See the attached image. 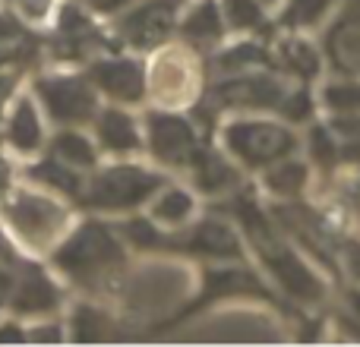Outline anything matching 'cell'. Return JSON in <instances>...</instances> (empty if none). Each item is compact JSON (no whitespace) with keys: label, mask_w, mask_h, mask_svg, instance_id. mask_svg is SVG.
<instances>
[{"label":"cell","mask_w":360,"mask_h":347,"mask_svg":"<svg viewBox=\"0 0 360 347\" xmlns=\"http://www.w3.org/2000/svg\"><path fill=\"white\" fill-rule=\"evenodd\" d=\"M79 6H86V10H92L95 16H117L124 6H130L133 0H76Z\"/></svg>","instance_id":"cell-33"},{"label":"cell","mask_w":360,"mask_h":347,"mask_svg":"<svg viewBox=\"0 0 360 347\" xmlns=\"http://www.w3.org/2000/svg\"><path fill=\"white\" fill-rule=\"evenodd\" d=\"M190 174V186L199 196L209 199H224L228 192H234L237 186H243V171L234 158L224 149H215L212 143H205L199 149V155L193 158V164L186 168Z\"/></svg>","instance_id":"cell-16"},{"label":"cell","mask_w":360,"mask_h":347,"mask_svg":"<svg viewBox=\"0 0 360 347\" xmlns=\"http://www.w3.org/2000/svg\"><path fill=\"white\" fill-rule=\"evenodd\" d=\"M63 325H67V341L73 344H105L120 338V325L114 313L98 300H76Z\"/></svg>","instance_id":"cell-20"},{"label":"cell","mask_w":360,"mask_h":347,"mask_svg":"<svg viewBox=\"0 0 360 347\" xmlns=\"http://www.w3.org/2000/svg\"><path fill=\"white\" fill-rule=\"evenodd\" d=\"M326 124L332 126L342 149V164L360 168V114H329Z\"/></svg>","instance_id":"cell-29"},{"label":"cell","mask_w":360,"mask_h":347,"mask_svg":"<svg viewBox=\"0 0 360 347\" xmlns=\"http://www.w3.org/2000/svg\"><path fill=\"white\" fill-rule=\"evenodd\" d=\"M199 291L184 310L171 313L168 319H162L158 325H152V335H165V332L184 325L186 319H193L196 313L209 310L215 303H224V300H237V297H253V300H269V303L281 306L278 291L256 272L253 266H237V262H205L202 272H199Z\"/></svg>","instance_id":"cell-6"},{"label":"cell","mask_w":360,"mask_h":347,"mask_svg":"<svg viewBox=\"0 0 360 347\" xmlns=\"http://www.w3.org/2000/svg\"><path fill=\"white\" fill-rule=\"evenodd\" d=\"M13 272H16V278H13L10 303H6L10 316L29 319V322L32 319L60 316V310L67 306V287L54 278V272L38 256L25 253Z\"/></svg>","instance_id":"cell-12"},{"label":"cell","mask_w":360,"mask_h":347,"mask_svg":"<svg viewBox=\"0 0 360 347\" xmlns=\"http://www.w3.org/2000/svg\"><path fill=\"white\" fill-rule=\"evenodd\" d=\"M48 266L86 297H114L130 268V247L105 215L82 211L51 247Z\"/></svg>","instance_id":"cell-2"},{"label":"cell","mask_w":360,"mask_h":347,"mask_svg":"<svg viewBox=\"0 0 360 347\" xmlns=\"http://www.w3.org/2000/svg\"><path fill=\"white\" fill-rule=\"evenodd\" d=\"M0 136H4L6 149L22 158H32L44 149V143H48V136H44V114L32 92L13 95L10 107H6V114H4Z\"/></svg>","instance_id":"cell-15"},{"label":"cell","mask_w":360,"mask_h":347,"mask_svg":"<svg viewBox=\"0 0 360 347\" xmlns=\"http://www.w3.org/2000/svg\"><path fill=\"white\" fill-rule=\"evenodd\" d=\"M44 149L51 155H57L60 162L73 164L79 171H95L101 164V149L95 143V136H89L86 126H57L54 133L48 136Z\"/></svg>","instance_id":"cell-21"},{"label":"cell","mask_w":360,"mask_h":347,"mask_svg":"<svg viewBox=\"0 0 360 347\" xmlns=\"http://www.w3.org/2000/svg\"><path fill=\"white\" fill-rule=\"evenodd\" d=\"M221 149L240 164L243 174H262L266 168L278 164L281 158H291L304 149V139L297 136L291 124L272 120L262 114H237L218 126Z\"/></svg>","instance_id":"cell-5"},{"label":"cell","mask_w":360,"mask_h":347,"mask_svg":"<svg viewBox=\"0 0 360 347\" xmlns=\"http://www.w3.org/2000/svg\"><path fill=\"white\" fill-rule=\"evenodd\" d=\"M174 38L190 44L199 54L221 48L224 38H228V22H224L221 4L218 0H193V4H186L184 13H180Z\"/></svg>","instance_id":"cell-17"},{"label":"cell","mask_w":360,"mask_h":347,"mask_svg":"<svg viewBox=\"0 0 360 347\" xmlns=\"http://www.w3.org/2000/svg\"><path fill=\"white\" fill-rule=\"evenodd\" d=\"M25 338H29V344H63L67 341V325L57 316L32 319V325H25Z\"/></svg>","instance_id":"cell-30"},{"label":"cell","mask_w":360,"mask_h":347,"mask_svg":"<svg viewBox=\"0 0 360 347\" xmlns=\"http://www.w3.org/2000/svg\"><path fill=\"white\" fill-rule=\"evenodd\" d=\"M22 256H25V249L16 243V237L10 234V230L0 224V266H10V268H16L19 262H22Z\"/></svg>","instance_id":"cell-31"},{"label":"cell","mask_w":360,"mask_h":347,"mask_svg":"<svg viewBox=\"0 0 360 347\" xmlns=\"http://www.w3.org/2000/svg\"><path fill=\"white\" fill-rule=\"evenodd\" d=\"M190 0H133L130 6L111 16L108 29L114 32L117 44L133 54H152L162 44L174 41L180 13Z\"/></svg>","instance_id":"cell-10"},{"label":"cell","mask_w":360,"mask_h":347,"mask_svg":"<svg viewBox=\"0 0 360 347\" xmlns=\"http://www.w3.org/2000/svg\"><path fill=\"white\" fill-rule=\"evenodd\" d=\"M224 13V22H228V32H237V35H266L272 38L275 25L269 19V10L259 4V0H218Z\"/></svg>","instance_id":"cell-26"},{"label":"cell","mask_w":360,"mask_h":347,"mask_svg":"<svg viewBox=\"0 0 360 347\" xmlns=\"http://www.w3.org/2000/svg\"><path fill=\"white\" fill-rule=\"evenodd\" d=\"M0 344H29L22 319L10 316V319H4V322H0Z\"/></svg>","instance_id":"cell-32"},{"label":"cell","mask_w":360,"mask_h":347,"mask_svg":"<svg viewBox=\"0 0 360 347\" xmlns=\"http://www.w3.org/2000/svg\"><path fill=\"white\" fill-rule=\"evenodd\" d=\"M165 183H171V174L158 164L149 168V164L130 162V158H114L111 164H98L86 174V186L76 202V211L133 215V211H143Z\"/></svg>","instance_id":"cell-3"},{"label":"cell","mask_w":360,"mask_h":347,"mask_svg":"<svg viewBox=\"0 0 360 347\" xmlns=\"http://www.w3.org/2000/svg\"><path fill=\"white\" fill-rule=\"evenodd\" d=\"M319 107L326 114H360V76H335L323 82Z\"/></svg>","instance_id":"cell-27"},{"label":"cell","mask_w":360,"mask_h":347,"mask_svg":"<svg viewBox=\"0 0 360 347\" xmlns=\"http://www.w3.org/2000/svg\"><path fill=\"white\" fill-rule=\"evenodd\" d=\"M304 149H307V155H310V168L319 171L323 177H335L338 168H342V149H338V139L326 120L307 124Z\"/></svg>","instance_id":"cell-25"},{"label":"cell","mask_w":360,"mask_h":347,"mask_svg":"<svg viewBox=\"0 0 360 347\" xmlns=\"http://www.w3.org/2000/svg\"><path fill=\"white\" fill-rule=\"evenodd\" d=\"M146 209H149L152 221L162 224V228H184V224H190L193 218H196L199 199H196L193 186H180L171 180V183H165L162 190H158V196L152 199Z\"/></svg>","instance_id":"cell-23"},{"label":"cell","mask_w":360,"mask_h":347,"mask_svg":"<svg viewBox=\"0 0 360 347\" xmlns=\"http://www.w3.org/2000/svg\"><path fill=\"white\" fill-rule=\"evenodd\" d=\"M92 136L98 143L101 155L111 158H133L146 152V136H143V117L124 105H101L92 120Z\"/></svg>","instance_id":"cell-14"},{"label":"cell","mask_w":360,"mask_h":347,"mask_svg":"<svg viewBox=\"0 0 360 347\" xmlns=\"http://www.w3.org/2000/svg\"><path fill=\"white\" fill-rule=\"evenodd\" d=\"M73 205L48 190L10 186L0 196V218L16 243L32 256H48L51 247L67 234L73 221Z\"/></svg>","instance_id":"cell-4"},{"label":"cell","mask_w":360,"mask_h":347,"mask_svg":"<svg viewBox=\"0 0 360 347\" xmlns=\"http://www.w3.org/2000/svg\"><path fill=\"white\" fill-rule=\"evenodd\" d=\"M272 63L278 73H285L294 82H316L323 73V51L304 38V32H281L278 38L272 35Z\"/></svg>","instance_id":"cell-18"},{"label":"cell","mask_w":360,"mask_h":347,"mask_svg":"<svg viewBox=\"0 0 360 347\" xmlns=\"http://www.w3.org/2000/svg\"><path fill=\"white\" fill-rule=\"evenodd\" d=\"M98 95L111 105L143 107L149 101V60L133 51H101L82 63Z\"/></svg>","instance_id":"cell-11"},{"label":"cell","mask_w":360,"mask_h":347,"mask_svg":"<svg viewBox=\"0 0 360 347\" xmlns=\"http://www.w3.org/2000/svg\"><path fill=\"white\" fill-rule=\"evenodd\" d=\"M143 136H146V152H149V158L168 174L171 171L186 174L193 158L199 155V149H202L205 143H212V139L199 130V124L193 120L190 111L162 107V105L146 107Z\"/></svg>","instance_id":"cell-9"},{"label":"cell","mask_w":360,"mask_h":347,"mask_svg":"<svg viewBox=\"0 0 360 347\" xmlns=\"http://www.w3.org/2000/svg\"><path fill=\"white\" fill-rule=\"evenodd\" d=\"M319 51L335 76H360V0H338L323 22Z\"/></svg>","instance_id":"cell-13"},{"label":"cell","mask_w":360,"mask_h":347,"mask_svg":"<svg viewBox=\"0 0 360 347\" xmlns=\"http://www.w3.org/2000/svg\"><path fill=\"white\" fill-rule=\"evenodd\" d=\"M205 89V54L193 51L184 41H168L152 51L149 60V98L162 107H186L196 105Z\"/></svg>","instance_id":"cell-7"},{"label":"cell","mask_w":360,"mask_h":347,"mask_svg":"<svg viewBox=\"0 0 360 347\" xmlns=\"http://www.w3.org/2000/svg\"><path fill=\"white\" fill-rule=\"evenodd\" d=\"M212 211L228 215L240 228L243 243H250L256 259L275 281L278 294H285L288 303H307L319 306L326 300V281L310 262L300 256V249L291 243V237L281 230V224L272 218V211L247 190L237 186L234 192L224 196V202H215Z\"/></svg>","instance_id":"cell-1"},{"label":"cell","mask_w":360,"mask_h":347,"mask_svg":"<svg viewBox=\"0 0 360 347\" xmlns=\"http://www.w3.org/2000/svg\"><path fill=\"white\" fill-rule=\"evenodd\" d=\"M342 262H345V268H348V275L360 284V240H348V243H342Z\"/></svg>","instance_id":"cell-34"},{"label":"cell","mask_w":360,"mask_h":347,"mask_svg":"<svg viewBox=\"0 0 360 347\" xmlns=\"http://www.w3.org/2000/svg\"><path fill=\"white\" fill-rule=\"evenodd\" d=\"M259 4H262V6H266V10H275V6H278V4H281V0H259Z\"/></svg>","instance_id":"cell-36"},{"label":"cell","mask_w":360,"mask_h":347,"mask_svg":"<svg viewBox=\"0 0 360 347\" xmlns=\"http://www.w3.org/2000/svg\"><path fill=\"white\" fill-rule=\"evenodd\" d=\"M13 278H16V272H13L10 266H0V313H4V310H6V303H10Z\"/></svg>","instance_id":"cell-35"},{"label":"cell","mask_w":360,"mask_h":347,"mask_svg":"<svg viewBox=\"0 0 360 347\" xmlns=\"http://www.w3.org/2000/svg\"><path fill=\"white\" fill-rule=\"evenodd\" d=\"M313 183V168L310 162L291 155L281 158L278 164L266 168L259 174V186L269 192L272 199H281V202H291V199H300Z\"/></svg>","instance_id":"cell-22"},{"label":"cell","mask_w":360,"mask_h":347,"mask_svg":"<svg viewBox=\"0 0 360 347\" xmlns=\"http://www.w3.org/2000/svg\"><path fill=\"white\" fill-rule=\"evenodd\" d=\"M44 120L54 126H92L101 107V95L86 73L73 70H48L35 73L29 82Z\"/></svg>","instance_id":"cell-8"},{"label":"cell","mask_w":360,"mask_h":347,"mask_svg":"<svg viewBox=\"0 0 360 347\" xmlns=\"http://www.w3.org/2000/svg\"><path fill=\"white\" fill-rule=\"evenodd\" d=\"M316 114H319V98L313 95V86L310 82H294L275 117H281L291 126H300V124H313Z\"/></svg>","instance_id":"cell-28"},{"label":"cell","mask_w":360,"mask_h":347,"mask_svg":"<svg viewBox=\"0 0 360 347\" xmlns=\"http://www.w3.org/2000/svg\"><path fill=\"white\" fill-rule=\"evenodd\" d=\"M335 6L338 0H281L272 25L275 32H310L319 29Z\"/></svg>","instance_id":"cell-24"},{"label":"cell","mask_w":360,"mask_h":347,"mask_svg":"<svg viewBox=\"0 0 360 347\" xmlns=\"http://www.w3.org/2000/svg\"><path fill=\"white\" fill-rule=\"evenodd\" d=\"M22 177L29 180L32 186H38V190H48V192H54V196L67 199L73 209L82 196V186H86V171L60 162V158L51 155L48 149L32 155V162L22 168Z\"/></svg>","instance_id":"cell-19"}]
</instances>
